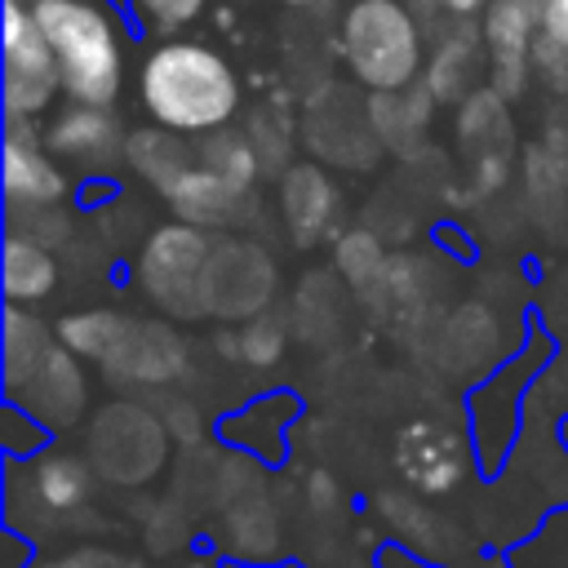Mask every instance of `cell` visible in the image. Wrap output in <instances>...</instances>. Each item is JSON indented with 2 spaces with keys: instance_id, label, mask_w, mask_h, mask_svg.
Segmentation results:
<instances>
[{
  "instance_id": "277c9868",
  "label": "cell",
  "mask_w": 568,
  "mask_h": 568,
  "mask_svg": "<svg viewBox=\"0 0 568 568\" xmlns=\"http://www.w3.org/2000/svg\"><path fill=\"white\" fill-rule=\"evenodd\" d=\"M213 253V231L191 226V222H169L155 226L142 248L133 280L146 302H155L173 320H200L204 315V271Z\"/></svg>"
},
{
  "instance_id": "e0dca14e",
  "label": "cell",
  "mask_w": 568,
  "mask_h": 568,
  "mask_svg": "<svg viewBox=\"0 0 568 568\" xmlns=\"http://www.w3.org/2000/svg\"><path fill=\"white\" fill-rule=\"evenodd\" d=\"M355 93L346 84H324L311 106H306V120H302V138L306 146L320 155V160H333V164H346V169H368L377 155L355 146Z\"/></svg>"
},
{
  "instance_id": "9c48e42d",
  "label": "cell",
  "mask_w": 568,
  "mask_h": 568,
  "mask_svg": "<svg viewBox=\"0 0 568 568\" xmlns=\"http://www.w3.org/2000/svg\"><path fill=\"white\" fill-rule=\"evenodd\" d=\"M9 404L18 413H27L36 426L44 430H67L84 417V404H89V386H84V368H80V355L67 351L62 342L31 368V377L9 395Z\"/></svg>"
},
{
  "instance_id": "d4e9b609",
  "label": "cell",
  "mask_w": 568,
  "mask_h": 568,
  "mask_svg": "<svg viewBox=\"0 0 568 568\" xmlns=\"http://www.w3.org/2000/svg\"><path fill=\"white\" fill-rule=\"evenodd\" d=\"M195 151H200V164H209V169H217L222 178L244 182V186H253V182L262 178V169H266L262 155H257V146H253V138H248V129L222 124V129L195 138Z\"/></svg>"
},
{
  "instance_id": "cb8c5ba5",
  "label": "cell",
  "mask_w": 568,
  "mask_h": 568,
  "mask_svg": "<svg viewBox=\"0 0 568 568\" xmlns=\"http://www.w3.org/2000/svg\"><path fill=\"white\" fill-rule=\"evenodd\" d=\"M124 328H129L124 311H115V306H84V311H71V315L58 320V342L67 351H75L80 359L106 364V355L115 351Z\"/></svg>"
},
{
  "instance_id": "4dcf8cb0",
  "label": "cell",
  "mask_w": 568,
  "mask_h": 568,
  "mask_svg": "<svg viewBox=\"0 0 568 568\" xmlns=\"http://www.w3.org/2000/svg\"><path fill=\"white\" fill-rule=\"evenodd\" d=\"M155 27H164V31H178V27H186V22H195L200 18V9L209 4V0H133Z\"/></svg>"
},
{
  "instance_id": "484cf974",
  "label": "cell",
  "mask_w": 568,
  "mask_h": 568,
  "mask_svg": "<svg viewBox=\"0 0 568 568\" xmlns=\"http://www.w3.org/2000/svg\"><path fill=\"white\" fill-rule=\"evenodd\" d=\"M284 346H288V328L271 311L248 315L231 333H222V351L231 359H240V364H253V368H271L284 355Z\"/></svg>"
},
{
  "instance_id": "f1b7e54d",
  "label": "cell",
  "mask_w": 568,
  "mask_h": 568,
  "mask_svg": "<svg viewBox=\"0 0 568 568\" xmlns=\"http://www.w3.org/2000/svg\"><path fill=\"white\" fill-rule=\"evenodd\" d=\"M226 532H231V546L240 555H271L275 550V515L271 506L262 501V493L244 497L231 515H226Z\"/></svg>"
},
{
  "instance_id": "7a4b0ae2",
  "label": "cell",
  "mask_w": 568,
  "mask_h": 568,
  "mask_svg": "<svg viewBox=\"0 0 568 568\" xmlns=\"http://www.w3.org/2000/svg\"><path fill=\"white\" fill-rule=\"evenodd\" d=\"M36 22L58 58L71 102L111 106L124 84V40L115 18L93 0H36Z\"/></svg>"
},
{
  "instance_id": "8fae6325",
  "label": "cell",
  "mask_w": 568,
  "mask_h": 568,
  "mask_svg": "<svg viewBox=\"0 0 568 568\" xmlns=\"http://www.w3.org/2000/svg\"><path fill=\"white\" fill-rule=\"evenodd\" d=\"M4 200L9 204H62L71 182L58 164V155L49 151V142H40L36 120L27 115H4Z\"/></svg>"
},
{
  "instance_id": "d6986e66",
  "label": "cell",
  "mask_w": 568,
  "mask_h": 568,
  "mask_svg": "<svg viewBox=\"0 0 568 568\" xmlns=\"http://www.w3.org/2000/svg\"><path fill=\"white\" fill-rule=\"evenodd\" d=\"M200 160V151L186 142V133L178 129H164V124H146V129H133L124 138V164L133 178L151 182L160 195Z\"/></svg>"
},
{
  "instance_id": "d590c367",
  "label": "cell",
  "mask_w": 568,
  "mask_h": 568,
  "mask_svg": "<svg viewBox=\"0 0 568 568\" xmlns=\"http://www.w3.org/2000/svg\"><path fill=\"white\" fill-rule=\"evenodd\" d=\"M186 568H209V564H186Z\"/></svg>"
},
{
  "instance_id": "ffe728a7",
  "label": "cell",
  "mask_w": 568,
  "mask_h": 568,
  "mask_svg": "<svg viewBox=\"0 0 568 568\" xmlns=\"http://www.w3.org/2000/svg\"><path fill=\"white\" fill-rule=\"evenodd\" d=\"M4 302L13 306H36L58 288V257L49 244L9 231L4 235V266H0Z\"/></svg>"
},
{
  "instance_id": "d6a6232c",
  "label": "cell",
  "mask_w": 568,
  "mask_h": 568,
  "mask_svg": "<svg viewBox=\"0 0 568 568\" xmlns=\"http://www.w3.org/2000/svg\"><path fill=\"white\" fill-rule=\"evenodd\" d=\"M53 568H124L115 555H106V550H80V555H67V559H58Z\"/></svg>"
},
{
  "instance_id": "2e32d148",
  "label": "cell",
  "mask_w": 568,
  "mask_h": 568,
  "mask_svg": "<svg viewBox=\"0 0 568 568\" xmlns=\"http://www.w3.org/2000/svg\"><path fill=\"white\" fill-rule=\"evenodd\" d=\"M457 142L475 151L479 186L484 191L501 186L506 146H510V111H506L501 89H475L470 98L457 102Z\"/></svg>"
},
{
  "instance_id": "8992f818",
  "label": "cell",
  "mask_w": 568,
  "mask_h": 568,
  "mask_svg": "<svg viewBox=\"0 0 568 568\" xmlns=\"http://www.w3.org/2000/svg\"><path fill=\"white\" fill-rule=\"evenodd\" d=\"M275 257L244 235H213L209 271H204V315L213 320H248L262 315L275 297Z\"/></svg>"
},
{
  "instance_id": "44dd1931",
  "label": "cell",
  "mask_w": 568,
  "mask_h": 568,
  "mask_svg": "<svg viewBox=\"0 0 568 568\" xmlns=\"http://www.w3.org/2000/svg\"><path fill=\"white\" fill-rule=\"evenodd\" d=\"M89 488H93V470L75 453H44L27 466V493L49 515L80 510L89 501Z\"/></svg>"
},
{
  "instance_id": "836d02e7",
  "label": "cell",
  "mask_w": 568,
  "mask_h": 568,
  "mask_svg": "<svg viewBox=\"0 0 568 568\" xmlns=\"http://www.w3.org/2000/svg\"><path fill=\"white\" fill-rule=\"evenodd\" d=\"M311 501L324 510V506H337V484L333 475H311Z\"/></svg>"
},
{
  "instance_id": "30bf717a",
  "label": "cell",
  "mask_w": 568,
  "mask_h": 568,
  "mask_svg": "<svg viewBox=\"0 0 568 568\" xmlns=\"http://www.w3.org/2000/svg\"><path fill=\"white\" fill-rule=\"evenodd\" d=\"M186 359H191L186 337L173 324L129 315V328L102 368H106V377L129 382V386H169L186 373Z\"/></svg>"
},
{
  "instance_id": "f546056e",
  "label": "cell",
  "mask_w": 568,
  "mask_h": 568,
  "mask_svg": "<svg viewBox=\"0 0 568 568\" xmlns=\"http://www.w3.org/2000/svg\"><path fill=\"white\" fill-rule=\"evenodd\" d=\"M377 510H382L386 528H395L404 541H413V546H426V541H430V515H426L413 497L382 493V497H377Z\"/></svg>"
},
{
  "instance_id": "4fadbf2b",
  "label": "cell",
  "mask_w": 568,
  "mask_h": 568,
  "mask_svg": "<svg viewBox=\"0 0 568 568\" xmlns=\"http://www.w3.org/2000/svg\"><path fill=\"white\" fill-rule=\"evenodd\" d=\"M124 129L111 115V106H89V102H71L67 111H58L49 120V151L58 160H71L75 169H111L115 160H124Z\"/></svg>"
},
{
  "instance_id": "1f68e13d",
  "label": "cell",
  "mask_w": 568,
  "mask_h": 568,
  "mask_svg": "<svg viewBox=\"0 0 568 568\" xmlns=\"http://www.w3.org/2000/svg\"><path fill=\"white\" fill-rule=\"evenodd\" d=\"M488 4H493V0H426V13L435 9V13H444L448 22H475V18L488 13ZM426 13H422V18H426Z\"/></svg>"
},
{
  "instance_id": "6da1fadb",
  "label": "cell",
  "mask_w": 568,
  "mask_h": 568,
  "mask_svg": "<svg viewBox=\"0 0 568 568\" xmlns=\"http://www.w3.org/2000/svg\"><path fill=\"white\" fill-rule=\"evenodd\" d=\"M142 106L155 124L186 138H204L240 111V80L231 62L200 40H164L146 53L138 75Z\"/></svg>"
},
{
  "instance_id": "5b68a950",
  "label": "cell",
  "mask_w": 568,
  "mask_h": 568,
  "mask_svg": "<svg viewBox=\"0 0 568 568\" xmlns=\"http://www.w3.org/2000/svg\"><path fill=\"white\" fill-rule=\"evenodd\" d=\"M0 49H4V115H44L53 98L62 93V71L58 58L36 22V4L27 0H4L0 18Z\"/></svg>"
},
{
  "instance_id": "4316f807",
  "label": "cell",
  "mask_w": 568,
  "mask_h": 568,
  "mask_svg": "<svg viewBox=\"0 0 568 568\" xmlns=\"http://www.w3.org/2000/svg\"><path fill=\"white\" fill-rule=\"evenodd\" d=\"M333 266H337V275H342L351 288H359V293L377 288V284L390 275V257H386V248H382V240H377L373 231H346V235L333 244Z\"/></svg>"
},
{
  "instance_id": "603a6c76",
  "label": "cell",
  "mask_w": 568,
  "mask_h": 568,
  "mask_svg": "<svg viewBox=\"0 0 568 568\" xmlns=\"http://www.w3.org/2000/svg\"><path fill=\"white\" fill-rule=\"evenodd\" d=\"M58 346V337L49 333V324L36 315V311H27V306H4V337H0V355H4V395H13L27 377H31V368L49 355Z\"/></svg>"
},
{
  "instance_id": "9a60e30c",
  "label": "cell",
  "mask_w": 568,
  "mask_h": 568,
  "mask_svg": "<svg viewBox=\"0 0 568 568\" xmlns=\"http://www.w3.org/2000/svg\"><path fill=\"white\" fill-rule=\"evenodd\" d=\"M337 209H342V191L315 160H293L280 173V213L297 244L324 240L337 222Z\"/></svg>"
},
{
  "instance_id": "e575fe53",
  "label": "cell",
  "mask_w": 568,
  "mask_h": 568,
  "mask_svg": "<svg viewBox=\"0 0 568 568\" xmlns=\"http://www.w3.org/2000/svg\"><path fill=\"white\" fill-rule=\"evenodd\" d=\"M280 4H297V9H311V4H324V0H280Z\"/></svg>"
},
{
  "instance_id": "7c38bea8",
  "label": "cell",
  "mask_w": 568,
  "mask_h": 568,
  "mask_svg": "<svg viewBox=\"0 0 568 568\" xmlns=\"http://www.w3.org/2000/svg\"><path fill=\"white\" fill-rule=\"evenodd\" d=\"M164 200L178 213V222H191L204 231H240L253 217V186L231 182L200 160L164 191Z\"/></svg>"
},
{
  "instance_id": "52a82bcc",
  "label": "cell",
  "mask_w": 568,
  "mask_h": 568,
  "mask_svg": "<svg viewBox=\"0 0 568 568\" xmlns=\"http://www.w3.org/2000/svg\"><path fill=\"white\" fill-rule=\"evenodd\" d=\"M164 439L169 426H160L151 413H142L138 404H111L106 413H98L89 430V453L98 470L111 475L115 484H142L160 466Z\"/></svg>"
},
{
  "instance_id": "7402d4cb",
  "label": "cell",
  "mask_w": 568,
  "mask_h": 568,
  "mask_svg": "<svg viewBox=\"0 0 568 568\" xmlns=\"http://www.w3.org/2000/svg\"><path fill=\"white\" fill-rule=\"evenodd\" d=\"M430 89L426 84H408V89H386L368 98L373 111V129L382 151H413L426 138V120H430Z\"/></svg>"
},
{
  "instance_id": "83f0119b",
  "label": "cell",
  "mask_w": 568,
  "mask_h": 568,
  "mask_svg": "<svg viewBox=\"0 0 568 568\" xmlns=\"http://www.w3.org/2000/svg\"><path fill=\"white\" fill-rule=\"evenodd\" d=\"M532 71L555 93H568V0H546L532 44Z\"/></svg>"
},
{
  "instance_id": "3957f363",
  "label": "cell",
  "mask_w": 568,
  "mask_h": 568,
  "mask_svg": "<svg viewBox=\"0 0 568 568\" xmlns=\"http://www.w3.org/2000/svg\"><path fill=\"white\" fill-rule=\"evenodd\" d=\"M346 71L373 89H408L426 71L422 53V18L404 0H351L337 27Z\"/></svg>"
},
{
  "instance_id": "ba28073f",
  "label": "cell",
  "mask_w": 568,
  "mask_h": 568,
  "mask_svg": "<svg viewBox=\"0 0 568 568\" xmlns=\"http://www.w3.org/2000/svg\"><path fill=\"white\" fill-rule=\"evenodd\" d=\"M541 9L532 0H493L479 18V36L488 49V80L506 98L524 93L532 80V44H537Z\"/></svg>"
},
{
  "instance_id": "ac0fdd59",
  "label": "cell",
  "mask_w": 568,
  "mask_h": 568,
  "mask_svg": "<svg viewBox=\"0 0 568 568\" xmlns=\"http://www.w3.org/2000/svg\"><path fill=\"white\" fill-rule=\"evenodd\" d=\"M488 67V49H484V36L479 27L470 22H453V31L439 40V49L426 58V89L435 102H462L479 89V71Z\"/></svg>"
},
{
  "instance_id": "5bb4252c",
  "label": "cell",
  "mask_w": 568,
  "mask_h": 568,
  "mask_svg": "<svg viewBox=\"0 0 568 568\" xmlns=\"http://www.w3.org/2000/svg\"><path fill=\"white\" fill-rule=\"evenodd\" d=\"M395 466L417 493H453L466 475V448L439 422H413L395 439Z\"/></svg>"
}]
</instances>
